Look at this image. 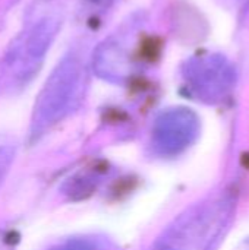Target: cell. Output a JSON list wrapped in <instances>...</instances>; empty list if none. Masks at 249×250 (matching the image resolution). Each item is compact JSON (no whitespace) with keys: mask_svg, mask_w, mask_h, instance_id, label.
Wrapping results in <instances>:
<instances>
[{"mask_svg":"<svg viewBox=\"0 0 249 250\" xmlns=\"http://www.w3.org/2000/svg\"><path fill=\"white\" fill-rule=\"evenodd\" d=\"M90 69L76 51L68 53L41 88L31 117V138L37 139L75 113L84 103Z\"/></svg>","mask_w":249,"mask_h":250,"instance_id":"7a4b0ae2","label":"cell"},{"mask_svg":"<svg viewBox=\"0 0 249 250\" xmlns=\"http://www.w3.org/2000/svg\"><path fill=\"white\" fill-rule=\"evenodd\" d=\"M16 154V144L7 136H0V180L7 173Z\"/></svg>","mask_w":249,"mask_h":250,"instance_id":"8992f818","label":"cell"},{"mask_svg":"<svg viewBox=\"0 0 249 250\" xmlns=\"http://www.w3.org/2000/svg\"><path fill=\"white\" fill-rule=\"evenodd\" d=\"M92 69L97 76L110 82H125L134 70V59L129 45L122 37H110L94 51Z\"/></svg>","mask_w":249,"mask_h":250,"instance_id":"5b68a950","label":"cell"},{"mask_svg":"<svg viewBox=\"0 0 249 250\" xmlns=\"http://www.w3.org/2000/svg\"><path fill=\"white\" fill-rule=\"evenodd\" d=\"M62 26L56 10L31 15L12 40L0 60V92H15L26 86L38 73Z\"/></svg>","mask_w":249,"mask_h":250,"instance_id":"6da1fadb","label":"cell"},{"mask_svg":"<svg viewBox=\"0 0 249 250\" xmlns=\"http://www.w3.org/2000/svg\"><path fill=\"white\" fill-rule=\"evenodd\" d=\"M51 250H101L97 243L88 239H70Z\"/></svg>","mask_w":249,"mask_h":250,"instance_id":"52a82bcc","label":"cell"},{"mask_svg":"<svg viewBox=\"0 0 249 250\" xmlns=\"http://www.w3.org/2000/svg\"><path fill=\"white\" fill-rule=\"evenodd\" d=\"M217 214L211 207H198L181 215L148 250H207L214 240Z\"/></svg>","mask_w":249,"mask_h":250,"instance_id":"3957f363","label":"cell"},{"mask_svg":"<svg viewBox=\"0 0 249 250\" xmlns=\"http://www.w3.org/2000/svg\"><path fill=\"white\" fill-rule=\"evenodd\" d=\"M195 136V119L186 110L163 113L153 129V144L161 155L182 152Z\"/></svg>","mask_w":249,"mask_h":250,"instance_id":"277c9868","label":"cell"},{"mask_svg":"<svg viewBox=\"0 0 249 250\" xmlns=\"http://www.w3.org/2000/svg\"><path fill=\"white\" fill-rule=\"evenodd\" d=\"M242 250H249V245H247V246H244V249Z\"/></svg>","mask_w":249,"mask_h":250,"instance_id":"ba28073f","label":"cell"}]
</instances>
